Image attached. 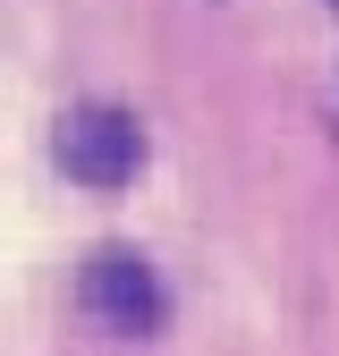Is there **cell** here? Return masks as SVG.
Returning <instances> with one entry per match:
<instances>
[{
  "instance_id": "1",
  "label": "cell",
  "mask_w": 339,
  "mask_h": 356,
  "mask_svg": "<svg viewBox=\"0 0 339 356\" xmlns=\"http://www.w3.org/2000/svg\"><path fill=\"white\" fill-rule=\"evenodd\" d=\"M136 161H144V127L127 119V111L85 102V111L60 119V170L76 178V187H127Z\"/></svg>"
},
{
  "instance_id": "2",
  "label": "cell",
  "mask_w": 339,
  "mask_h": 356,
  "mask_svg": "<svg viewBox=\"0 0 339 356\" xmlns=\"http://www.w3.org/2000/svg\"><path fill=\"white\" fill-rule=\"evenodd\" d=\"M85 314H102L110 331H161L170 297H161L153 263L136 246H102L94 263H85Z\"/></svg>"
}]
</instances>
